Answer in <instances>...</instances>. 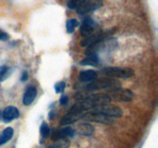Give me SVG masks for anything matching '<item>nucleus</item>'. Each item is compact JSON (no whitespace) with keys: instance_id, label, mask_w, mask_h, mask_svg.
Wrapping results in <instances>:
<instances>
[{"instance_id":"nucleus-8","label":"nucleus","mask_w":158,"mask_h":148,"mask_svg":"<svg viewBox=\"0 0 158 148\" xmlns=\"http://www.w3.org/2000/svg\"><path fill=\"white\" fill-rule=\"evenodd\" d=\"M82 119H84V120H88V121L97 122V123H104V124H111V123H114V121H113L111 118L104 117V116L100 115L99 113L91 112V111L85 113Z\"/></svg>"},{"instance_id":"nucleus-17","label":"nucleus","mask_w":158,"mask_h":148,"mask_svg":"<svg viewBox=\"0 0 158 148\" xmlns=\"http://www.w3.org/2000/svg\"><path fill=\"white\" fill-rule=\"evenodd\" d=\"M40 135H41V140H40V143H44L45 140L49 137V134H50V129H49V126L46 122H43V123L40 126Z\"/></svg>"},{"instance_id":"nucleus-18","label":"nucleus","mask_w":158,"mask_h":148,"mask_svg":"<svg viewBox=\"0 0 158 148\" xmlns=\"http://www.w3.org/2000/svg\"><path fill=\"white\" fill-rule=\"evenodd\" d=\"M12 72V68L7 66H0V82H3L9 78Z\"/></svg>"},{"instance_id":"nucleus-2","label":"nucleus","mask_w":158,"mask_h":148,"mask_svg":"<svg viewBox=\"0 0 158 148\" xmlns=\"http://www.w3.org/2000/svg\"><path fill=\"white\" fill-rule=\"evenodd\" d=\"M121 87V83L117 80H114L111 78H103L96 79L93 82H90L87 86H86V89L88 90H101V89H109V90Z\"/></svg>"},{"instance_id":"nucleus-6","label":"nucleus","mask_w":158,"mask_h":148,"mask_svg":"<svg viewBox=\"0 0 158 148\" xmlns=\"http://www.w3.org/2000/svg\"><path fill=\"white\" fill-rule=\"evenodd\" d=\"M109 97L111 100H114L117 101L129 102L134 99V95L131 90L128 89H122L121 87L109 90Z\"/></svg>"},{"instance_id":"nucleus-26","label":"nucleus","mask_w":158,"mask_h":148,"mask_svg":"<svg viewBox=\"0 0 158 148\" xmlns=\"http://www.w3.org/2000/svg\"><path fill=\"white\" fill-rule=\"evenodd\" d=\"M1 116H2V112L0 111V117H1Z\"/></svg>"},{"instance_id":"nucleus-22","label":"nucleus","mask_w":158,"mask_h":148,"mask_svg":"<svg viewBox=\"0 0 158 148\" xmlns=\"http://www.w3.org/2000/svg\"><path fill=\"white\" fill-rule=\"evenodd\" d=\"M65 88H66V83L64 81L58 82L54 85V89L56 93H62L64 92Z\"/></svg>"},{"instance_id":"nucleus-4","label":"nucleus","mask_w":158,"mask_h":148,"mask_svg":"<svg viewBox=\"0 0 158 148\" xmlns=\"http://www.w3.org/2000/svg\"><path fill=\"white\" fill-rule=\"evenodd\" d=\"M102 72L112 78L128 79L134 76V70L128 67H105Z\"/></svg>"},{"instance_id":"nucleus-12","label":"nucleus","mask_w":158,"mask_h":148,"mask_svg":"<svg viewBox=\"0 0 158 148\" xmlns=\"http://www.w3.org/2000/svg\"><path fill=\"white\" fill-rule=\"evenodd\" d=\"M37 95V89L35 86H29L26 88V92L23 98V103L25 106H29L32 104Z\"/></svg>"},{"instance_id":"nucleus-13","label":"nucleus","mask_w":158,"mask_h":148,"mask_svg":"<svg viewBox=\"0 0 158 148\" xmlns=\"http://www.w3.org/2000/svg\"><path fill=\"white\" fill-rule=\"evenodd\" d=\"M97 78V73L96 71L93 69H88L80 72L79 79L80 81L84 82V83H90L95 80Z\"/></svg>"},{"instance_id":"nucleus-10","label":"nucleus","mask_w":158,"mask_h":148,"mask_svg":"<svg viewBox=\"0 0 158 148\" xmlns=\"http://www.w3.org/2000/svg\"><path fill=\"white\" fill-rule=\"evenodd\" d=\"M94 32H95V23L92 18H86L80 26V34L83 38H85Z\"/></svg>"},{"instance_id":"nucleus-11","label":"nucleus","mask_w":158,"mask_h":148,"mask_svg":"<svg viewBox=\"0 0 158 148\" xmlns=\"http://www.w3.org/2000/svg\"><path fill=\"white\" fill-rule=\"evenodd\" d=\"M19 117V111L16 107L12 106H7L2 113V119L6 123H9Z\"/></svg>"},{"instance_id":"nucleus-21","label":"nucleus","mask_w":158,"mask_h":148,"mask_svg":"<svg viewBox=\"0 0 158 148\" xmlns=\"http://www.w3.org/2000/svg\"><path fill=\"white\" fill-rule=\"evenodd\" d=\"M86 0H69L67 6L69 9H76L81 4H83Z\"/></svg>"},{"instance_id":"nucleus-20","label":"nucleus","mask_w":158,"mask_h":148,"mask_svg":"<svg viewBox=\"0 0 158 148\" xmlns=\"http://www.w3.org/2000/svg\"><path fill=\"white\" fill-rule=\"evenodd\" d=\"M79 26V22L75 18H69L66 21V27L68 33H73L75 31L76 28Z\"/></svg>"},{"instance_id":"nucleus-9","label":"nucleus","mask_w":158,"mask_h":148,"mask_svg":"<svg viewBox=\"0 0 158 148\" xmlns=\"http://www.w3.org/2000/svg\"><path fill=\"white\" fill-rule=\"evenodd\" d=\"M74 134H75L74 130H73L69 126H66V127L62 128V129L55 130L52 134L51 140L55 142L57 140L66 139L67 137H73Z\"/></svg>"},{"instance_id":"nucleus-7","label":"nucleus","mask_w":158,"mask_h":148,"mask_svg":"<svg viewBox=\"0 0 158 148\" xmlns=\"http://www.w3.org/2000/svg\"><path fill=\"white\" fill-rule=\"evenodd\" d=\"M103 0H86L77 9V14L86 15L92 13L103 6Z\"/></svg>"},{"instance_id":"nucleus-16","label":"nucleus","mask_w":158,"mask_h":148,"mask_svg":"<svg viewBox=\"0 0 158 148\" xmlns=\"http://www.w3.org/2000/svg\"><path fill=\"white\" fill-rule=\"evenodd\" d=\"M14 134V130L12 127H7L0 134V146L7 143L9 140L12 138Z\"/></svg>"},{"instance_id":"nucleus-5","label":"nucleus","mask_w":158,"mask_h":148,"mask_svg":"<svg viewBox=\"0 0 158 148\" xmlns=\"http://www.w3.org/2000/svg\"><path fill=\"white\" fill-rule=\"evenodd\" d=\"M91 112L99 113L100 115H103L104 117H109V118H118L122 117L123 115V110L121 108L112 104H106L103 106H97L90 109Z\"/></svg>"},{"instance_id":"nucleus-3","label":"nucleus","mask_w":158,"mask_h":148,"mask_svg":"<svg viewBox=\"0 0 158 148\" xmlns=\"http://www.w3.org/2000/svg\"><path fill=\"white\" fill-rule=\"evenodd\" d=\"M115 32V29H109V30L106 31H97V32L91 34L89 36L83 38V39L80 41V46L87 47V46L94 44V43H99L102 40L110 38Z\"/></svg>"},{"instance_id":"nucleus-15","label":"nucleus","mask_w":158,"mask_h":148,"mask_svg":"<svg viewBox=\"0 0 158 148\" xmlns=\"http://www.w3.org/2000/svg\"><path fill=\"white\" fill-rule=\"evenodd\" d=\"M99 57L97 54H90V55H86L83 60L80 62V65L82 66H97L99 64Z\"/></svg>"},{"instance_id":"nucleus-1","label":"nucleus","mask_w":158,"mask_h":148,"mask_svg":"<svg viewBox=\"0 0 158 148\" xmlns=\"http://www.w3.org/2000/svg\"><path fill=\"white\" fill-rule=\"evenodd\" d=\"M111 102L109 95L105 93L83 94V97L71 107L69 112L65 114L61 120L62 125L72 124L83 118L86 111L90 110L97 106L108 104Z\"/></svg>"},{"instance_id":"nucleus-23","label":"nucleus","mask_w":158,"mask_h":148,"mask_svg":"<svg viewBox=\"0 0 158 148\" xmlns=\"http://www.w3.org/2000/svg\"><path fill=\"white\" fill-rule=\"evenodd\" d=\"M9 39V35L5 31L0 29V41H7Z\"/></svg>"},{"instance_id":"nucleus-14","label":"nucleus","mask_w":158,"mask_h":148,"mask_svg":"<svg viewBox=\"0 0 158 148\" xmlns=\"http://www.w3.org/2000/svg\"><path fill=\"white\" fill-rule=\"evenodd\" d=\"M77 132L82 136H91L94 132V128L92 125L88 123H80L77 126Z\"/></svg>"},{"instance_id":"nucleus-24","label":"nucleus","mask_w":158,"mask_h":148,"mask_svg":"<svg viewBox=\"0 0 158 148\" xmlns=\"http://www.w3.org/2000/svg\"><path fill=\"white\" fill-rule=\"evenodd\" d=\"M69 99L67 96H62L60 99V103L62 106H65L69 103Z\"/></svg>"},{"instance_id":"nucleus-25","label":"nucleus","mask_w":158,"mask_h":148,"mask_svg":"<svg viewBox=\"0 0 158 148\" xmlns=\"http://www.w3.org/2000/svg\"><path fill=\"white\" fill-rule=\"evenodd\" d=\"M28 78H29V73H28L27 71H24V72H23V73H22L21 75V77H20V80H21L22 82H25L28 80Z\"/></svg>"},{"instance_id":"nucleus-19","label":"nucleus","mask_w":158,"mask_h":148,"mask_svg":"<svg viewBox=\"0 0 158 148\" xmlns=\"http://www.w3.org/2000/svg\"><path fill=\"white\" fill-rule=\"evenodd\" d=\"M69 145H70V143L69 140L63 139V140L55 141V143L49 145L47 148H69Z\"/></svg>"}]
</instances>
